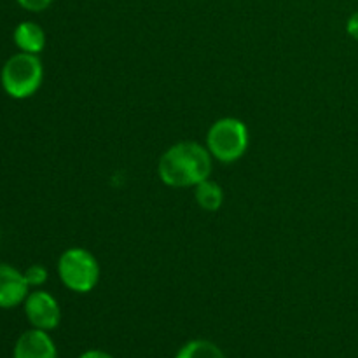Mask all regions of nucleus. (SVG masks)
Returning <instances> with one entry per match:
<instances>
[{"label":"nucleus","mask_w":358,"mask_h":358,"mask_svg":"<svg viewBox=\"0 0 358 358\" xmlns=\"http://www.w3.org/2000/svg\"><path fill=\"white\" fill-rule=\"evenodd\" d=\"M213 157L206 145L198 142H178L168 147L157 163V175L168 187H196L212 175Z\"/></svg>","instance_id":"f257e3e1"},{"label":"nucleus","mask_w":358,"mask_h":358,"mask_svg":"<svg viewBox=\"0 0 358 358\" xmlns=\"http://www.w3.org/2000/svg\"><path fill=\"white\" fill-rule=\"evenodd\" d=\"M44 79V66L41 58L30 52L13 55L2 66L0 83L10 98L24 100L35 94Z\"/></svg>","instance_id":"f03ea898"},{"label":"nucleus","mask_w":358,"mask_h":358,"mask_svg":"<svg viewBox=\"0 0 358 358\" xmlns=\"http://www.w3.org/2000/svg\"><path fill=\"white\" fill-rule=\"evenodd\" d=\"M248 128L241 119L222 117L217 119L206 133V149L213 159L220 163H234L241 159L248 149Z\"/></svg>","instance_id":"7ed1b4c3"},{"label":"nucleus","mask_w":358,"mask_h":358,"mask_svg":"<svg viewBox=\"0 0 358 358\" xmlns=\"http://www.w3.org/2000/svg\"><path fill=\"white\" fill-rule=\"evenodd\" d=\"M58 276L72 292L87 294L100 282V264L90 250L73 247L59 255Z\"/></svg>","instance_id":"20e7f679"},{"label":"nucleus","mask_w":358,"mask_h":358,"mask_svg":"<svg viewBox=\"0 0 358 358\" xmlns=\"http://www.w3.org/2000/svg\"><path fill=\"white\" fill-rule=\"evenodd\" d=\"M24 315L34 329L41 331H55L62 322V310L58 301L45 290H34L27 296L23 303Z\"/></svg>","instance_id":"39448f33"},{"label":"nucleus","mask_w":358,"mask_h":358,"mask_svg":"<svg viewBox=\"0 0 358 358\" xmlns=\"http://www.w3.org/2000/svg\"><path fill=\"white\" fill-rule=\"evenodd\" d=\"M30 294V285L20 269L9 264H0V308L10 310L24 303Z\"/></svg>","instance_id":"423d86ee"},{"label":"nucleus","mask_w":358,"mask_h":358,"mask_svg":"<svg viewBox=\"0 0 358 358\" xmlns=\"http://www.w3.org/2000/svg\"><path fill=\"white\" fill-rule=\"evenodd\" d=\"M13 358H58V350L48 331L30 329L17 338Z\"/></svg>","instance_id":"0eeeda50"},{"label":"nucleus","mask_w":358,"mask_h":358,"mask_svg":"<svg viewBox=\"0 0 358 358\" xmlns=\"http://www.w3.org/2000/svg\"><path fill=\"white\" fill-rule=\"evenodd\" d=\"M13 38L21 52L38 55L45 48V34L41 24H37L35 21H21L14 28Z\"/></svg>","instance_id":"6e6552de"},{"label":"nucleus","mask_w":358,"mask_h":358,"mask_svg":"<svg viewBox=\"0 0 358 358\" xmlns=\"http://www.w3.org/2000/svg\"><path fill=\"white\" fill-rule=\"evenodd\" d=\"M194 198L201 210H205V212H217L224 203V191L217 182L206 178V180L199 182L194 187Z\"/></svg>","instance_id":"1a4fd4ad"},{"label":"nucleus","mask_w":358,"mask_h":358,"mask_svg":"<svg viewBox=\"0 0 358 358\" xmlns=\"http://www.w3.org/2000/svg\"><path fill=\"white\" fill-rule=\"evenodd\" d=\"M175 358H227L215 343L208 339H192L185 343Z\"/></svg>","instance_id":"9d476101"},{"label":"nucleus","mask_w":358,"mask_h":358,"mask_svg":"<svg viewBox=\"0 0 358 358\" xmlns=\"http://www.w3.org/2000/svg\"><path fill=\"white\" fill-rule=\"evenodd\" d=\"M24 280L30 287H41L48 282V269L41 264H34L30 268H27V271H23Z\"/></svg>","instance_id":"9b49d317"},{"label":"nucleus","mask_w":358,"mask_h":358,"mask_svg":"<svg viewBox=\"0 0 358 358\" xmlns=\"http://www.w3.org/2000/svg\"><path fill=\"white\" fill-rule=\"evenodd\" d=\"M21 9L28 13H42L52 3V0H16Z\"/></svg>","instance_id":"f8f14e48"},{"label":"nucleus","mask_w":358,"mask_h":358,"mask_svg":"<svg viewBox=\"0 0 358 358\" xmlns=\"http://www.w3.org/2000/svg\"><path fill=\"white\" fill-rule=\"evenodd\" d=\"M346 31H348L350 37L358 41V10L353 13L352 16L348 17V21H346Z\"/></svg>","instance_id":"ddd939ff"},{"label":"nucleus","mask_w":358,"mask_h":358,"mask_svg":"<svg viewBox=\"0 0 358 358\" xmlns=\"http://www.w3.org/2000/svg\"><path fill=\"white\" fill-rule=\"evenodd\" d=\"M79 358H114V357L107 352H101V350H87V352H84Z\"/></svg>","instance_id":"4468645a"}]
</instances>
